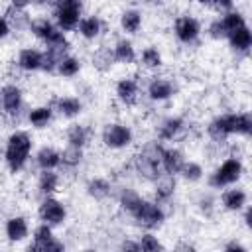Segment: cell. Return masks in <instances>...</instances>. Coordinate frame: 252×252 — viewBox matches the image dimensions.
Segmentation results:
<instances>
[{"mask_svg": "<svg viewBox=\"0 0 252 252\" xmlns=\"http://www.w3.org/2000/svg\"><path fill=\"white\" fill-rule=\"evenodd\" d=\"M4 18L8 20L10 30H12V28H16V30H26V28H30V24H32V18L24 12V8H16V6H10Z\"/></svg>", "mask_w": 252, "mask_h": 252, "instance_id": "23", "label": "cell"}, {"mask_svg": "<svg viewBox=\"0 0 252 252\" xmlns=\"http://www.w3.org/2000/svg\"><path fill=\"white\" fill-rule=\"evenodd\" d=\"M51 116H53L51 106H35V108L30 110L28 120H30V124L35 126V128H45V126L49 124Z\"/></svg>", "mask_w": 252, "mask_h": 252, "instance_id": "26", "label": "cell"}, {"mask_svg": "<svg viewBox=\"0 0 252 252\" xmlns=\"http://www.w3.org/2000/svg\"><path fill=\"white\" fill-rule=\"evenodd\" d=\"M37 215H39V219H41L43 222H47V224H51V226H57V224H61V222L65 220L67 209H65V205H63L61 201H57V199H53L51 195H47V197L41 201V205H39V209H37Z\"/></svg>", "mask_w": 252, "mask_h": 252, "instance_id": "9", "label": "cell"}, {"mask_svg": "<svg viewBox=\"0 0 252 252\" xmlns=\"http://www.w3.org/2000/svg\"><path fill=\"white\" fill-rule=\"evenodd\" d=\"M87 193H89L93 199L102 201V199H106V197L110 195V183H108L106 179H102V177H94V179H91V181L87 183Z\"/></svg>", "mask_w": 252, "mask_h": 252, "instance_id": "27", "label": "cell"}, {"mask_svg": "<svg viewBox=\"0 0 252 252\" xmlns=\"http://www.w3.org/2000/svg\"><path fill=\"white\" fill-rule=\"evenodd\" d=\"M209 35L215 37V39H222V37H226V32H224V28H222V24H220V18L215 20V22L209 26Z\"/></svg>", "mask_w": 252, "mask_h": 252, "instance_id": "39", "label": "cell"}, {"mask_svg": "<svg viewBox=\"0 0 252 252\" xmlns=\"http://www.w3.org/2000/svg\"><path fill=\"white\" fill-rule=\"evenodd\" d=\"M199 33H201V24H199L197 18H193V16H179L175 20V35H177L179 41L191 43V41H195L199 37Z\"/></svg>", "mask_w": 252, "mask_h": 252, "instance_id": "10", "label": "cell"}, {"mask_svg": "<svg viewBox=\"0 0 252 252\" xmlns=\"http://www.w3.org/2000/svg\"><path fill=\"white\" fill-rule=\"evenodd\" d=\"M30 152H32V138L28 132L24 130H16L10 134L8 142H6V152H4V159L10 171H20L24 169V165L30 159Z\"/></svg>", "mask_w": 252, "mask_h": 252, "instance_id": "2", "label": "cell"}, {"mask_svg": "<svg viewBox=\"0 0 252 252\" xmlns=\"http://www.w3.org/2000/svg\"><path fill=\"white\" fill-rule=\"evenodd\" d=\"M112 55H114V61L124 63V65H130V63L136 61L134 45H132V41H128V39H120V41H116V45L112 47Z\"/></svg>", "mask_w": 252, "mask_h": 252, "instance_id": "21", "label": "cell"}, {"mask_svg": "<svg viewBox=\"0 0 252 252\" xmlns=\"http://www.w3.org/2000/svg\"><path fill=\"white\" fill-rule=\"evenodd\" d=\"M122 248L124 250H140V244L138 242H132V240H124L122 242Z\"/></svg>", "mask_w": 252, "mask_h": 252, "instance_id": "42", "label": "cell"}, {"mask_svg": "<svg viewBox=\"0 0 252 252\" xmlns=\"http://www.w3.org/2000/svg\"><path fill=\"white\" fill-rule=\"evenodd\" d=\"M161 146L159 144H148L136 158V169L140 175L148 179H158L161 169Z\"/></svg>", "mask_w": 252, "mask_h": 252, "instance_id": "6", "label": "cell"}, {"mask_svg": "<svg viewBox=\"0 0 252 252\" xmlns=\"http://www.w3.org/2000/svg\"><path fill=\"white\" fill-rule=\"evenodd\" d=\"M130 142H132V130L126 124L112 122V124L104 126V130H102V144L106 148L120 150V148L130 146Z\"/></svg>", "mask_w": 252, "mask_h": 252, "instance_id": "8", "label": "cell"}, {"mask_svg": "<svg viewBox=\"0 0 252 252\" xmlns=\"http://www.w3.org/2000/svg\"><path fill=\"white\" fill-rule=\"evenodd\" d=\"M8 33H10V24L4 16H0V39H4Z\"/></svg>", "mask_w": 252, "mask_h": 252, "instance_id": "41", "label": "cell"}, {"mask_svg": "<svg viewBox=\"0 0 252 252\" xmlns=\"http://www.w3.org/2000/svg\"><path fill=\"white\" fill-rule=\"evenodd\" d=\"M173 191H175V179H173V175L165 173V177L158 179V183H156V203L169 201Z\"/></svg>", "mask_w": 252, "mask_h": 252, "instance_id": "25", "label": "cell"}, {"mask_svg": "<svg viewBox=\"0 0 252 252\" xmlns=\"http://www.w3.org/2000/svg\"><path fill=\"white\" fill-rule=\"evenodd\" d=\"M10 4L16 8H26L28 4H32V0H10Z\"/></svg>", "mask_w": 252, "mask_h": 252, "instance_id": "44", "label": "cell"}, {"mask_svg": "<svg viewBox=\"0 0 252 252\" xmlns=\"http://www.w3.org/2000/svg\"><path fill=\"white\" fill-rule=\"evenodd\" d=\"M55 106H57L59 114L65 116V118H75L83 110V102L77 96H61V98L55 100Z\"/></svg>", "mask_w": 252, "mask_h": 252, "instance_id": "19", "label": "cell"}, {"mask_svg": "<svg viewBox=\"0 0 252 252\" xmlns=\"http://www.w3.org/2000/svg\"><path fill=\"white\" fill-rule=\"evenodd\" d=\"M140 61L146 69H159L161 67V53L156 49V47H146L140 55Z\"/></svg>", "mask_w": 252, "mask_h": 252, "instance_id": "36", "label": "cell"}, {"mask_svg": "<svg viewBox=\"0 0 252 252\" xmlns=\"http://www.w3.org/2000/svg\"><path fill=\"white\" fill-rule=\"evenodd\" d=\"M224 250H236V252H244L246 248H244L242 244H238V242H230V244H226V246H224Z\"/></svg>", "mask_w": 252, "mask_h": 252, "instance_id": "43", "label": "cell"}, {"mask_svg": "<svg viewBox=\"0 0 252 252\" xmlns=\"http://www.w3.org/2000/svg\"><path fill=\"white\" fill-rule=\"evenodd\" d=\"M120 26L126 33H136L142 28V14L138 10H126L120 16Z\"/></svg>", "mask_w": 252, "mask_h": 252, "instance_id": "29", "label": "cell"}, {"mask_svg": "<svg viewBox=\"0 0 252 252\" xmlns=\"http://www.w3.org/2000/svg\"><path fill=\"white\" fill-rule=\"evenodd\" d=\"M30 30L33 32V35L37 39H41L45 43V47H61V49H69V41L63 30H59L55 24H51L49 20L41 18V20H33L30 24Z\"/></svg>", "mask_w": 252, "mask_h": 252, "instance_id": "5", "label": "cell"}, {"mask_svg": "<svg viewBox=\"0 0 252 252\" xmlns=\"http://www.w3.org/2000/svg\"><path fill=\"white\" fill-rule=\"evenodd\" d=\"M222 205L228 211H240L246 205V193L242 189H228L222 193Z\"/></svg>", "mask_w": 252, "mask_h": 252, "instance_id": "24", "label": "cell"}, {"mask_svg": "<svg viewBox=\"0 0 252 252\" xmlns=\"http://www.w3.org/2000/svg\"><path fill=\"white\" fill-rule=\"evenodd\" d=\"M0 108L10 116L18 114L22 108V89L16 85H4L0 89Z\"/></svg>", "mask_w": 252, "mask_h": 252, "instance_id": "11", "label": "cell"}, {"mask_svg": "<svg viewBox=\"0 0 252 252\" xmlns=\"http://www.w3.org/2000/svg\"><path fill=\"white\" fill-rule=\"evenodd\" d=\"M138 244H140V250H146V252H156V250H161L163 246H161V242L158 240V236H154V234H142V238L138 240Z\"/></svg>", "mask_w": 252, "mask_h": 252, "instance_id": "38", "label": "cell"}, {"mask_svg": "<svg viewBox=\"0 0 252 252\" xmlns=\"http://www.w3.org/2000/svg\"><path fill=\"white\" fill-rule=\"evenodd\" d=\"M213 6L217 8V10H232V6H234V0H215L213 2Z\"/></svg>", "mask_w": 252, "mask_h": 252, "instance_id": "40", "label": "cell"}, {"mask_svg": "<svg viewBox=\"0 0 252 252\" xmlns=\"http://www.w3.org/2000/svg\"><path fill=\"white\" fill-rule=\"evenodd\" d=\"M81 159H83V148L67 146V148L61 152V163H59V165L73 169V167H77V165L81 163Z\"/></svg>", "mask_w": 252, "mask_h": 252, "instance_id": "31", "label": "cell"}, {"mask_svg": "<svg viewBox=\"0 0 252 252\" xmlns=\"http://www.w3.org/2000/svg\"><path fill=\"white\" fill-rule=\"evenodd\" d=\"M33 4H37V6H43V4H51L53 0H32Z\"/></svg>", "mask_w": 252, "mask_h": 252, "instance_id": "45", "label": "cell"}, {"mask_svg": "<svg viewBox=\"0 0 252 252\" xmlns=\"http://www.w3.org/2000/svg\"><path fill=\"white\" fill-rule=\"evenodd\" d=\"M171 94H173V85H171V81H167V79H163V77H156V79L150 81V85H148V96H150L152 100L161 102V100H167Z\"/></svg>", "mask_w": 252, "mask_h": 252, "instance_id": "15", "label": "cell"}, {"mask_svg": "<svg viewBox=\"0 0 252 252\" xmlns=\"http://www.w3.org/2000/svg\"><path fill=\"white\" fill-rule=\"evenodd\" d=\"M242 171H244L242 161H240L238 158H228V159H224V161L215 169V173L209 177V185H211V187H217V189L226 187V185H232V183H236V181L242 177Z\"/></svg>", "mask_w": 252, "mask_h": 252, "instance_id": "7", "label": "cell"}, {"mask_svg": "<svg viewBox=\"0 0 252 252\" xmlns=\"http://www.w3.org/2000/svg\"><path fill=\"white\" fill-rule=\"evenodd\" d=\"M79 71H81V61L73 55H65L57 65V73L63 77H75Z\"/></svg>", "mask_w": 252, "mask_h": 252, "instance_id": "34", "label": "cell"}, {"mask_svg": "<svg viewBox=\"0 0 252 252\" xmlns=\"http://www.w3.org/2000/svg\"><path fill=\"white\" fill-rule=\"evenodd\" d=\"M114 63V55H112V49L108 47H98L93 55V65L98 69V71H108Z\"/></svg>", "mask_w": 252, "mask_h": 252, "instance_id": "32", "label": "cell"}, {"mask_svg": "<svg viewBox=\"0 0 252 252\" xmlns=\"http://www.w3.org/2000/svg\"><path fill=\"white\" fill-rule=\"evenodd\" d=\"M181 130H183V120L177 116H171L163 120L159 126V140H173Z\"/></svg>", "mask_w": 252, "mask_h": 252, "instance_id": "28", "label": "cell"}, {"mask_svg": "<svg viewBox=\"0 0 252 252\" xmlns=\"http://www.w3.org/2000/svg\"><path fill=\"white\" fill-rule=\"evenodd\" d=\"M128 213L136 219L138 224H142L144 228H150V230L159 228V226L163 224V220H165V213H163V209L159 207V203L146 201V199H142V197L128 209Z\"/></svg>", "mask_w": 252, "mask_h": 252, "instance_id": "3", "label": "cell"}, {"mask_svg": "<svg viewBox=\"0 0 252 252\" xmlns=\"http://www.w3.org/2000/svg\"><path fill=\"white\" fill-rule=\"evenodd\" d=\"M199 2H201V4H205V6H213V2H215V0H199Z\"/></svg>", "mask_w": 252, "mask_h": 252, "instance_id": "46", "label": "cell"}, {"mask_svg": "<svg viewBox=\"0 0 252 252\" xmlns=\"http://www.w3.org/2000/svg\"><path fill=\"white\" fill-rule=\"evenodd\" d=\"M89 140V130L81 124H71L67 128V142L69 146H77V148H83Z\"/></svg>", "mask_w": 252, "mask_h": 252, "instance_id": "30", "label": "cell"}, {"mask_svg": "<svg viewBox=\"0 0 252 252\" xmlns=\"http://www.w3.org/2000/svg\"><path fill=\"white\" fill-rule=\"evenodd\" d=\"M116 96L126 106L136 104V100H138V83L134 79H120L116 83Z\"/></svg>", "mask_w": 252, "mask_h": 252, "instance_id": "16", "label": "cell"}, {"mask_svg": "<svg viewBox=\"0 0 252 252\" xmlns=\"http://www.w3.org/2000/svg\"><path fill=\"white\" fill-rule=\"evenodd\" d=\"M28 234L30 226L24 217H10L6 220V236L10 242H22L24 238H28Z\"/></svg>", "mask_w": 252, "mask_h": 252, "instance_id": "14", "label": "cell"}, {"mask_svg": "<svg viewBox=\"0 0 252 252\" xmlns=\"http://www.w3.org/2000/svg\"><path fill=\"white\" fill-rule=\"evenodd\" d=\"M41 63H43V51H39V49L26 47L18 55V67L24 71H30V73L41 69Z\"/></svg>", "mask_w": 252, "mask_h": 252, "instance_id": "13", "label": "cell"}, {"mask_svg": "<svg viewBox=\"0 0 252 252\" xmlns=\"http://www.w3.org/2000/svg\"><path fill=\"white\" fill-rule=\"evenodd\" d=\"M220 24H222V28H224V32H226V35H228L230 32H234V30L240 28V26H244L246 22H244V16H242L240 12L228 10V12L220 18Z\"/></svg>", "mask_w": 252, "mask_h": 252, "instance_id": "35", "label": "cell"}, {"mask_svg": "<svg viewBox=\"0 0 252 252\" xmlns=\"http://www.w3.org/2000/svg\"><path fill=\"white\" fill-rule=\"evenodd\" d=\"M185 163L183 154L177 148H163L161 150V169L167 175H177Z\"/></svg>", "mask_w": 252, "mask_h": 252, "instance_id": "12", "label": "cell"}, {"mask_svg": "<svg viewBox=\"0 0 252 252\" xmlns=\"http://www.w3.org/2000/svg\"><path fill=\"white\" fill-rule=\"evenodd\" d=\"M79 33L85 37V39H94L98 37L100 30H102V24L96 16H87V18H81L79 20V26H77Z\"/></svg>", "mask_w": 252, "mask_h": 252, "instance_id": "22", "label": "cell"}, {"mask_svg": "<svg viewBox=\"0 0 252 252\" xmlns=\"http://www.w3.org/2000/svg\"><path fill=\"white\" fill-rule=\"evenodd\" d=\"M226 39H228L230 47L236 49V51H248V47L252 45V33H250V30H248L246 24L240 26V28H236L234 32H230L226 35Z\"/></svg>", "mask_w": 252, "mask_h": 252, "instance_id": "17", "label": "cell"}, {"mask_svg": "<svg viewBox=\"0 0 252 252\" xmlns=\"http://www.w3.org/2000/svg\"><path fill=\"white\" fill-rule=\"evenodd\" d=\"M59 187V175L55 173V169H41L39 179H37V189L41 195H53Z\"/></svg>", "mask_w": 252, "mask_h": 252, "instance_id": "20", "label": "cell"}, {"mask_svg": "<svg viewBox=\"0 0 252 252\" xmlns=\"http://www.w3.org/2000/svg\"><path fill=\"white\" fill-rule=\"evenodd\" d=\"M81 14H83L81 0H55L53 2V16H55L57 28L63 32H73L79 26Z\"/></svg>", "mask_w": 252, "mask_h": 252, "instance_id": "4", "label": "cell"}, {"mask_svg": "<svg viewBox=\"0 0 252 252\" xmlns=\"http://www.w3.org/2000/svg\"><path fill=\"white\" fill-rule=\"evenodd\" d=\"M53 238V230L51 224L41 222L39 226H35L33 230V250H43V246Z\"/></svg>", "mask_w": 252, "mask_h": 252, "instance_id": "33", "label": "cell"}, {"mask_svg": "<svg viewBox=\"0 0 252 252\" xmlns=\"http://www.w3.org/2000/svg\"><path fill=\"white\" fill-rule=\"evenodd\" d=\"M209 136L215 142H224L228 136L232 134H240V136H250L252 134V116L248 112H238V114H222L219 118H215L209 128H207Z\"/></svg>", "mask_w": 252, "mask_h": 252, "instance_id": "1", "label": "cell"}, {"mask_svg": "<svg viewBox=\"0 0 252 252\" xmlns=\"http://www.w3.org/2000/svg\"><path fill=\"white\" fill-rule=\"evenodd\" d=\"M179 173H181V177H183L185 181H189V183H195V181H201V179H203V167H201V163H197V161H185Z\"/></svg>", "mask_w": 252, "mask_h": 252, "instance_id": "37", "label": "cell"}, {"mask_svg": "<svg viewBox=\"0 0 252 252\" xmlns=\"http://www.w3.org/2000/svg\"><path fill=\"white\" fill-rule=\"evenodd\" d=\"M35 161L41 169H55L61 163V152H57L55 148L43 146L37 154H35Z\"/></svg>", "mask_w": 252, "mask_h": 252, "instance_id": "18", "label": "cell"}]
</instances>
